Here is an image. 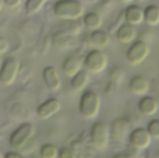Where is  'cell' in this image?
<instances>
[{
	"label": "cell",
	"mask_w": 159,
	"mask_h": 158,
	"mask_svg": "<svg viewBox=\"0 0 159 158\" xmlns=\"http://www.w3.org/2000/svg\"><path fill=\"white\" fill-rule=\"evenodd\" d=\"M84 12V6L78 0H58L53 6V13L61 20H77Z\"/></svg>",
	"instance_id": "6da1fadb"
},
{
	"label": "cell",
	"mask_w": 159,
	"mask_h": 158,
	"mask_svg": "<svg viewBox=\"0 0 159 158\" xmlns=\"http://www.w3.org/2000/svg\"><path fill=\"white\" fill-rule=\"evenodd\" d=\"M101 109V98L100 96L92 91H85L79 102V114L80 115L88 120L94 119L98 116Z\"/></svg>",
	"instance_id": "7a4b0ae2"
},
{
	"label": "cell",
	"mask_w": 159,
	"mask_h": 158,
	"mask_svg": "<svg viewBox=\"0 0 159 158\" xmlns=\"http://www.w3.org/2000/svg\"><path fill=\"white\" fill-rule=\"evenodd\" d=\"M91 145L98 151H105L110 142V129L103 122L94 123L89 131Z\"/></svg>",
	"instance_id": "3957f363"
},
{
	"label": "cell",
	"mask_w": 159,
	"mask_h": 158,
	"mask_svg": "<svg viewBox=\"0 0 159 158\" xmlns=\"http://www.w3.org/2000/svg\"><path fill=\"white\" fill-rule=\"evenodd\" d=\"M84 65L86 69L92 74H101L103 72L108 64V59L106 54L100 48L90 50L85 57Z\"/></svg>",
	"instance_id": "277c9868"
},
{
	"label": "cell",
	"mask_w": 159,
	"mask_h": 158,
	"mask_svg": "<svg viewBox=\"0 0 159 158\" xmlns=\"http://www.w3.org/2000/svg\"><path fill=\"white\" fill-rule=\"evenodd\" d=\"M150 54V47L144 40L132 42L127 51V60L132 66H137L143 62Z\"/></svg>",
	"instance_id": "5b68a950"
},
{
	"label": "cell",
	"mask_w": 159,
	"mask_h": 158,
	"mask_svg": "<svg viewBox=\"0 0 159 158\" xmlns=\"http://www.w3.org/2000/svg\"><path fill=\"white\" fill-rule=\"evenodd\" d=\"M19 70L20 62L16 58H6L0 68V83L5 87L12 85L17 78Z\"/></svg>",
	"instance_id": "8992f818"
},
{
	"label": "cell",
	"mask_w": 159,
	"mask_h": 158,
	"mask_svg": "<svg viewBox=\"0 0 159 158\" xmlns=\"http://www.w3.org/2000/svg\"><path fill=\"white\" fill-rule=\"evenodd\" d=\"M35 129L31 123H23L19 128H17L9 137V145L15 149H20L25 142L34 135Z\"/></svg>",
	"instance_id": "52a82bcc"
},
{
	"label": "cell",
	"mask_w": 159,
	"mask_h": 158,
	"mask_svg": "<svg viewBox=\"0 0 159 158\" xmlns=\"http://www.w3.org/2000/svg\"><path fill=\"white\" fill-rule=\"evenodd\" d=\"M129 142L135 150H144L152 142V137L145 128H136L129 134Z\"/></svg>",
	"instance_id": "ba28073f"
},
{
	"label": "cell",
	"mask_w": 159,
	"mask_h": 158,
	"mask_svg": "<svg viewBox=\"0 0 159 158\" xmlns=\"http://www.w3.org/2000/svg\"><path fill=\"white\" fill-rule=\"evenodd\" d=\"M61 109V103L57 98H50L36 108V115L40 119L47 120L58 114Z\"/></svg>",
	"instance_id": "9c48e42d"
},
{
	"label": "cell",
	"mask_w": 159,
	"mask_h": 158,
	"mask_svg": "<svg viewBox=\"0 0 159 158\" xmlns=\"http://www.w3.org/2000/svg\"><path fill=\"white\" fill-rule=\"evenodd\" d=\"M83 61L81 57L75 53H72L67 56L61 64V71L67 77H73L82 69Z\"/></svg>",
	"instance_id": "30bf717a"
},
{
	"label": "cell",
	"mask_w": 159,
	"mask_h": 158,
	"mask_svg": "<svg viewBox=\"0 0 159 158\" xmlns=\"http://www.w3.org/2000/svg\"><path fill=\"white\" fill-rule=\"evenodd\" d=\"M42 76L46 87L52 92H56L61 88V81L58 71L53 66H47L42 72Z\"/></svg>",
	"instance_id": "8fae6325"
},
{
	"label": "cell",
	"mask_w": 159,
	"mask_h": 158,
	"mask_svg": "<svg viewBox=\"0 0 159 158\" xmlns=\"http://www.w3.org/2000/svg\"><path fill=\"white\" fill-rule=\"evenodd\" d=\"M129 132V122L127 119L119 117L113 121L110 129V138L113 141L122 142Z\"/></svg>",
	"instance_id": "7c38bea8"
},
{
	"label": "cell",
	"mask_w": 159,
	"mask_h": 158,
	"mask_svg": "<svg viewBox=\"0 0 159 158\" xmlns=\"http://www.w3.org/2000/svg\"><path fill=\"white\" fill-rule=\"evenodd\" d=\"M137 35V30L135 25L125 22L121 24L116 32V36L118 42L121 44H130L134 41Z\"/></svg>",
	"instance_id": "4fadbf2b"
},
{
	"label": "cell",
	"mask_w": 159,
	"mask_h": 158,
	"mask_svg": "<svg viewBox=\"0 0 159 158\" xmlns=\"http://www.w3.org/2000/svg\"><path fill=\"white\" fill-rule=\"evenodd\" d=\"M150 88V84L143 75H134L129 82V90L137 96H144Z\"/></svg>",
	"instance_id": "5bb4252c"
},
{
	"label": "cell",
	"mask_w": 159,
	"mask_h": 158,
	"mask_svg": "<svg viewBox=\"0 0 159 158\" xmlns=\"http://www.w3.org/2000/svg\"><path fill=\"white\" fill-rule=\"evenodd\" d=\"M138 109L142 115L145 116H152L157 112L158 103L155 98L144 95L138 102Z\"/></svg>",
	"instance_id": "9a60e30c"
},
{
	"label": "cell",
	"mask_w": 159,
	"mask_h": 158,
	"mask_svg": "<svg viewBox=\"0 0 159 158\" xmlns=\"http://www.w3.org/2000/svg\"><path fill=\"white\" fill-rule=\"evenodd\" d=\"M125 20L133 25H138L143 21V9L138 5H129L125 10Z\"/></svg>",
	"instance_id": "2e32d148"
},
{
	"label": "cell",
	"mask_w": 159,
	"mask_h": 158,
	"mask_svg": "<svg viewBox=\"0 0 159 158\" xmlns=\"http://www.w3.org/2000/svg\"><path fill=\"white\" fill-rule=\"evenodd\" d=\"M89 74L88 70L81 69L77 74H75L73 77H71V88L76 91L80 92L86 88L89 82Z\"/></svg>",
	"instance_id": "e0dca14e"
},
{
	"label": "cell",
	"mask_w": 159,
	"mask_h": 158,
	"mask_svg": "<svg viewBox=\"0 0 159 158\" xmlns=\"http://www.w3.org/2000/svg\"><path fill=\"white\" fill-rule=\"evenodd\" d=\"M89 40L95 47L100 48V49L106 47L110 44V41H111L110 35L106 32L101 29L92 31L89 36Z\"/></svg>",
	"instance_id": "ac0fdd59"
},
{
	"label": "cell",
	"mask_w": 159,
	"mask_h": 158,
	"mask_svg": "<svg viewBox=\"0 0 159 158\" xmlns=\"http://www.w3.org/2000/svg\"><path fill=\"white\" fill-rule=\"evenodd\" d=\"M81 30H82V26L76 20H63L61 28L57 33L75 37L80 34Z\"/></svg>",
	"instance_id": "d6986e66"
},
{
	"label": "cell",
	"mask_w": 159,
	"mask_h": 158,
	"mask_svg": "<svg viewBox=\"0 0 159 158\" xmlns=\"http://www.w3.org/2000/svg\"><path fill=\"white\" fill-rule=\"evenodd\" d=\"M143 20L149 26H157L159 24V7L149 5L143 9Z\"/></svg>",
	"instance_id": "ffe728a7"
},
{
	"label": "cell",
	"mask_w": 159,
	"mask_h": 158,
	"mask_svg": "<svg viewBox=\"0 0 159 158\" xmlns=\"http://www.w3.org/2000/svg\"><path fill=\"white\" fill-rule=\"evenodd\" d=\"M83 23L86 28L94 31L101 28V26L102 25V19L96 12H89L84 16Z\"/></svg>",
	"instance_id": "44dd1931"
},
{
	"label": "cell",
	"mask_w": 159,
	"mask_h": 158,
	"mask_svg": "<svg viewBox=\"0 0 159 158\" xmlns=\"http://www.w3.org/2000/svg\"><path fill=\"white\" fill-rule=\"evenodd\" d=\"M48 0H26L25 2V12L29 16H33L39 12Z\"/></svg>",
	"instance_id": "7402d4cb"
},
{
	"label": "cell",
	"mask_w": 159,
	"mask_h": 158,
	"mask_svg": "<svg viewBox=\"0 0 159 158\" xmlns=\"http://www.w3.org/2000/svg\"><path fill=\"white\" fill-rule=\"evenodd\" d=\"M39 156L42 158H57L59 157V150L53 144L47 143L41 146Z\"/></svg>",
	"instance_id": "603a6c76"
},
{
	"label": "cell",
	"mask_w": 159,
	"mask_h": 158,
	"mask_svg": "<svg viewBox=\"0 0 159 158\" xmlns=\"http://www.w3.org/2000/svg\"><path fill=\"white\" fill-rule=\"evenodd\" d=\"M152 139L159 140V119H153L149 122L146 129Z\"/></svg>",
	"instance_id": "cb8c5ba5"
},
{
	"label": "cell",
	"mask_w": 159,
	"mask_h": 158,
	"mask_svg": "<svg viewBox=\"0 0 159 158\" xmlns=\"http://www.w3.org/2000/svg\"><path fill=\"white\" fill-rule=\"evenodd\" d=\"M35 146L36 143L33 141V139H30L27 142H25L20 149H18L17 151L19 153H20L21 155H29L31 153H33L35 150Z\"/></svg>",
	"instance_id": "d4e9b609"
},
{
	"label": "cell",
	"mask_w": 159,
	"mask_h": 158,
	"mask_svg": "<svg viewBox=\"0 0 159 158\" xmlns=\"http://www.w3.org/2000/svg\"><path fill=\"white\" fill-rule=\"evenodd\" d=\"M59 157L61 158H75V153L74 150L68 147L61 148L59 151Z\"/></svg>",
	"instance_id": "484cf974"
},
{
	"label": "cell",
	"mask_w": 159,
	"mask_h": 158,
	"mask_svg": "<svg viewBox=\"0 0 159 158\" xmlns=\"http://www.w3.org/2000/svg\"><path fill=\"white\" fill-rule=\"evenodd\" d=\"M123 73L122 71H119V68L118 67H113L110 71H109V76L111 79L113 80H116V81H118L119 79L122 78L123 76Z\"/></svg>",
	"instance_id": "4316f807"
},
{
	"label": "cell",
	"mask_w": 159,
	"mask_h": 158,
	"mask_svg": "<svg viewBox=\"0 0 159 158\" xmlns=\"http://www.w3.org/2000/svg\"><path fill=\"white\" fill-rule=\"evenodd\" d=\"M9 49V43L4 37H0V55L5 54Z\"/></svg>",
	"instance_id": "83f0119b"
},
{
	"label": "cell",
	"mask_w": 159,
	"mask_h": 158,
	"mask_svg": "<svg viewBox=\"0 0 159 158\" xmlns=\"http://www.w3.org/2000/svg\"><path fill=\"white\" fill-rule=\"evenodd\" d=\"M3 1H4V4L8 8H16L21 3V0H3Z\"/></svg>",
	"instance_id": "f1b7e54d"
},
{
	"label": "cell",
	"mask_w": 159,
	"mask_h": 158,
	"mask_svg": "<svg viewBox=\"0 0 159 158\" xmlns=\"http://www.w3.org/2000/svg\"><path fill=\"white\" fill-rule=\"evenodd\" d=\"M23 156L19 153L17 150L16 151H11V152H7L5 155V158H22Z\"/></svg>",
	"instance_id": "f546056e"
},
{
	"label": "cell",
	"mask_w": 159,
	"mask_h": 158,
	"mask_svg": "<svg viewBox=\"0 0 159 158\" xmlns=\"http://www.w3.org/2000/svg\"><path fill=\"white\" fill-rule=\"evenodd\" d=\"M119 1L122 2V3H124V4H129V3L132 2L133 0H119Z\"/></svg>",
	"instance_id": "4dcf8cb0"
},
{
	"label": "cell",
	"mask_w": 159,
	"mask_h": 158,
	"mask_svg": "<svg viewBox=\"0 0 159 158\" xmlns=\"http://www.w3.org/2000/svg\"><path fill=\"white\" fill-rule=\"evenodd\" d=\"M3 4H4V1H3V0H0V11H1L2 8H3Z\"/></svg>",
	"instance_id": "1f68e13d"
},
{
	"label": "cell",
	"mask_w": 159,
	"mask_h": 158,
	"mask_svg": "<svg viewBox=\"0 0 159 158\" xmlns=\"http://www.w3.org/2000/svg\"><path fill=\"white\" fill-rule=\"evenodd\" d=\"M0 158H5V155L0 151Z\"/></svg>",
	"instance_id": "d6a6232c"
}]
</instances>
